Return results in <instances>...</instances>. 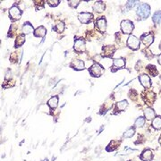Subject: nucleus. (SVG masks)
<instances>
[{"label":"nucleus","mask_w":161,"mask_h":161,"mask_svg":"<svg viewBox=\"0 0 161 161\" xmlns=\"http://www.w3.org/2000/svg\"><path fill=\"white\" fill-rule=\"evenodd\" d=\"M136 14L140 19H147L150 15V7L146 3L140 4L136 9Z\"/></svg>","instance_id":"nucleus-1"},{"label":"nucleus","mask_w":161,"mask_h":161,"mask_svg":"<svg viewBox=\"0 0 161 161\" xmlns=\"http://www.w3.org/2000/svg\"><path fill=\"white\" fill-rule=\"evenodd\" d=\"M134 29L133 23L129 20H124L121 22V30L124 34H131Z\"/></svg>","instance_id":"nucleus-2"},{"label":"nucleus","mask_w":161,"mask_h":161,"mask_svg":"<svg viewBox=\"0 0 161 161\" xmlns=\"http://www.w3.org/2000/svg\"><path fill=\"white\" fill-rule=\"evenodd\" d=\"M104 68L99 64H94L89 68V73L92 77H99L103 74Z\"/></svg>","instance_id":"nucleus-3"},{"label":"nucleus","mask_w":161,"mask_h":161,"mask_svg":"<svg viewBox=\"0 0 161 161\" xmlns=\"http://www.w3.org/2000/svg\"><path fill=\"white\" fill-rule=\"evenodd\" d=\"M140 40L134 35H130L127 39V46L132 50H136L140 48Z\"/></svg>","instance_id":"nucleus-4"},{"label":"nucleus","mask_w":161,"mask_h":161,"mask_svg":"<svg viewBox=\"0 0 161 161\" xmlns=\"http://www.w3.org/2000/svg\"><path fill=\"white\" fill-rule=\"evenodd\" d=\"M9 16H10V20L13 21V22L21 19V16H22L21 9L18 7H16V6L12 7L10 8V10H9Z\"/></svg>","instance_id":"nucleus-5"},{"label":"nucleus","mask_w":161,"mask_h":161,"mask_svg":"<svg viewBox=\"0 0 161 161\" xmlns=\"http://www.w3.org/2000/svg\"><path fill=\"white\" fill-rule=\"evenodd\" d=\"M141 96H142V99H144V102H145L146 104L149 105V106L153 105V103H154L155 100H156V95H155V93H154L153 91H151V90H148V91L146 90V91H144Z\"/></svg>","instance_id":"nucleus-6"},{"label":"nucleus","mask_w":161,"mask_h":161,"mask_svg":"<svg viewBox=\"0 0 161 161\" xmlns=\"http://www.w3.org/2000/svg\"><path fill=\"white\" fill-rule=\"evenodd\" d=\"M74 49L76 52L78 53H82L85 51V40L82 38H80L74 41Z\"/></svg>","instance_id":"nucleus-7"},{"label":"nucleus","mask_w":161,"mask_h":161,"mask_svg":"<svg viewBox=\"0 0 161 161\" xmlns=\"http://www.w3.org/2000/svg\"><path fill=\"white\" fill-rule=\"evenodd\" d=\"M146 47H149V46H150L152 43H153V41H154V34H152V33H145V34H143V35H141V37H140V40Z\"/></svg>","instance_id":"nucleus-8"},{"label":"nucleus","mask_w":161,"mask_h":161,"mask_svg":"<svg viewBox=\"0 0 161 161\" xmlns=\"http://www.w3.org/2000/svg\"><path fill=\"white\" fill-rule=\"evenodd\" d=\"M78 19L82 24H86L93 20V15L90 13H81L78 16Z\"/></svg>","instance_id":"nucleus-9"},{"label":"nucleus","mask_w":161,"mask_h":161,"mask_svg":"<svg viewBox=\"0 0 161 161\" xmlns=\"http://www.w3.org/2000/svg\"><path fill=\"white\" fill-rule=\"evenodd\" d=\"M95 25L96 28L100 32H105L106 29H107V21L105 19V17H100L99 19H97V21L95 22Z\"/></svg>","instance_id":"nucleus-10"},{"label":"nucleus","mask_w":161,"mask_h":161,"mask_svg":"<svg viewBox=\"0 0 161 161\" xmlns=\"http://www.w3.org/2000/svg\"><path fill=\"white\" fill-rule=\"evenodd\" d=\"M139 81L140 82V84L145 88V89H149L151 86V81L150 78L149 77V75L147 74H140L139 76Z\"/></svg>","instance_id":"nucleus-11"},{"label":"nucleus","mask_w":161,"mask_h":161,"mask_svg":"<svg viewBox=\"0 0 161 161\" xmlns=\"http://www.w3.org/2000/svg\"><path fill=\"white\" fill-rule=\"evenodd\" d=\"M115 52V48L114 46H111V45L105 46L102 49V55L105 57H113Z\"/></svg>","instance_id":"nucleus-12"},{"label":"nucleus","mask_w":161,"mask_h":161,"mask_svg":"<svg viewBox=\"0 0 161 161\" xmlns=\"http://www.w3.org/2000/svg\"><path fill=\"white\" fill-rule=\"evenodd\" d=\"M140 158L142 161H151L153 159V153L150 149H146L142 151L140 156Z\"/></svg>","instance_id":"nucleus-13"},{"label":"nucleus","mask_w":161,"mask_h":161,"mask_svg":"<svg viewBox=\"0 0 161 161\" xmlns=\"http://www.w3.org/2000/svg\"><path fill=\"white\" fill-rule=\"evenodd\" d=\"M125 66V60L123 57L115 58L113 60V67L112 68H116V69H121Z\"/></svg>","instance_id":"nucleus-14"},{"label":"nucleus","mask_w":161,"mask_h":161,"mask_svg":"<svg viewBox=\"0 0 161 161\" xmlns=\"http://www.w3.org/2000/svg\"><path fill=\"white\" fill-rule=\"evenodd\" d=\"M70 66L74 70H83L84 69V63L82 60L75 59L71 63Z\"/></svg>","instance_id":"nucleus-15"},{"label":"nucleus","mask_w":161,"mask_h":161,"mask_svg":"<svg viewBox=\"0 0 161 161\" xmlns=\"http://www.w3.org/2000/svg\"><path fill=\"white\" fill-rule=\"evenodd\" d=\"M47 33V30L44 26H40L34 31V36L38 38H43Z\"/></svg>","instance_id":"nucleus-16"},{"label":"nucleus","mask_w":161,"mask_h":161,"mask_svg":"<svg viewBox=\"0 0 161 161\" xmlns=\"http://www.w3.org/2000/svg\"><path fill=\"white\" fill-rule=\"evenodd\" d=\"M93 10L97 13H102L105 10V4L102 1H97L93 5Z\"/></svg>","instance_id":"nucleus-17"},{"label":"nucleus","mask_w":161,"mask_h":161,"mask_svg":"<svg viewBox=\"0 0 161 161\" xmlns=\"http://www.w3.org/2000/svg\"><path fill=\"white\" fill-rule=\"evenodd\" d=\"M144 115H145V118L148 119V120H151L155 117L156 115V113H155V110L151 107H147L144 111Z\"/></svg>","instance_id":"nucleus-18"},{"label":"nucleus","mask_w":161,"mask_h":161,"mask_svg":"<svg viewBox=\"0 0 161 161\" xmlns=\"http://www.w3.org/2000/svg\"><path fill=\"white\" fill-rule=\"evenodd\" d=\"M128 107V102L127 100H122V101H119L115 104V111H124L126 107Z\"/></svg>","instance_id":"nucleus-19"},{"label":"nucleus","mask_w":161,"mask_h":161,"mask_svg":"<svg viewBox=\"0 0 161 161\" xmlns=\"http://www.w3.org/2000/svg\"><path fill=\"white\" fill-rule=\"evenodd\" d=\"M146 71H147V73H148L149 75H151V76H157V75L158 74V71L157 70L156 66L153 65H147Z\"/></svg>","instance_id":"nucleus-20"},{"label":"nucleus","mask_w":161,"mask_h":161,"mask_svg":"<svg viewBox=\"0 0 161 161\" xmlns=\"http://www.w3.org/2000/svg\"><path fill=\"white\" fill-rule=\"evenodd\" d=\"M58 104V97L57 96H54L52 97L49 101H48V105L51 109H56Z\"/></svg>","instance_id":"nucleus-21"},{"label":"nucleus","mask_w":161,"mask_h":161,"mask_svg":"<svg viewBox=\"0 0 161 161\" xmlns=\"http://www.w3.org/2000/svg\"><path fill=\"white\" fill-rule=\"evenodd\" d=\"M25 42V35L23 33V34H20L17 36L16 40H15V48H19L21 47L22 45H24V43Z\"/></svg>","instance_id":"nucleus-22"},{"label":"nucleus","mask_w":161,"mask_h":161,"mask_svg":"<svg viewBox=\"0 0 161 161\" xmlns=\"http://www.w3.org/2000/svg\"><path fill=\"white\" fill-rule=\"evenodd\" d=\"M31 32H33V26L30 23H25L23 27V33L25 35V34H29Z\"/></svg>","instance_id":"nucleus-23"},{"label":"nucleus","mask_w":161,"mask_h":161,"mask_svg":"<svg viewBox=\"0 0 161 161\" xmlns=\"http://www.w3.org/2000/svg\"><path fill=\"white\" fill-rule=\"evenodd\" d=\"M152 126L156 130H160L161 129V116L157 115L154 118L152 121Z\"/></svg>","instance_id":"nucleus-24"},{"label":"nucleus","mask_w":161,"mask_h":161,"mask_svg":"<svg viewBox=\"0 0 161 161\" xmlns=\"http://www.w3.org/2000/svg\"><path fill=\"white\" fill-rule=\"evenodd\" d=\"M152 21L155 24H159L161 23V11H157L152 16Z\"/></svg>","instance_id":"nucleus-25"},{"label":"nucleus","mask_w":161,"mask_h":161,"mask_svg":"<svg viewBox=\"0 0 161 161\" xmlns=\"http://www.w3.org/2000/svg\"><path fill=\"white\" fill-rule=\"evenodd\" d=\"M145 117H143V116H140V117H138L137 119H136V121H135V123H134V127H136V128H140V127H142L144 124H145Z\"/></svg>","instance_id":"nucleus-26"},{"label":"nucleus","mask_w":161,"mask_h":161,"mask_svg":"<svg viewBox=\"0 0 161 161\" xmlns=\"http://www.w3.org/2000/svg\"><path fill=\"white\" fill-rule=\"evenodd\" d=\"M64 30H65V24H64V23H58L54 28H53V31H55V32H57V33H61V32H64Z\"/></svg>","instance_id":"nucleus-27"},{"label":"nucleus","mask_w":161,"mask_h":161,"mask_svg":"<svg viewBox=\"0 0 161 161\" xmlns=\"http://www.w3.org/2000/svg\"><path fill=\"white\" fill-rule=\"evenodd\" d=\"M134 132H135V130L134 128H129L124 133V138H132L133 135H134Z\"/></svg>","instance_id":"nucleus-28"},{"label":"nucleus","mask_w":161,"mask_h":161,"mask_svg":"<svg viewBox=\"0 0 161 161\" xmlns=\"http://www.w3.org/2000/svg\"><path fill=\"white\" fill-rule=\"evenodd\" d=\"M110 147H112V148L109 149V151H113L114 149H115L118 147V142H117V141H115V140L111 141V142L109 143V145L107 146V148H110Z\"/></svg>","instance_id":"nucleus-29"},{"label":"nucleus","mask_w":161,"mask_h":161,"mask_svg":"<svg viewBox=\"0 0 161 161\" xmlns=\"http://www.w3.org/2000/svg\"><path fill=\"white\" fill-rule=\"evenodd\" d=\"M10 61H11L12 63H16V62L18 61V56H17V53H16V52L13 53V54L10 56Z\"/></svg>","instance_id":"nucleus-30"},{"label":"nucleus","mask_w":161,"mask_h":161,"mask_svg":"<svg viewBox=\"0 0 161 161\" xmlns=\"http://www.w3.org/2000/svg\"><path fill=\"white\" fill-rule=\"evenodd\" d=\"M138 3V1H128L127 2V4H126V7L128 8V9H131V8H132L133 7H135V5Z\"/></svg>","instance_id":"nucleus-31"},{"label":"nucleus","mask_w":161,"mask_h":161,"mask_svg":"<svg viewBox=\"0 0 161 161\" xmlns=\"http://www.w3.org/2000/svg\"><path fill=\"white\" fill-rule=\"evenodd\" d=\"M80 1H68V5L72 7H77Z\"/></svg>","instance_id":"nucleus-32"},{"label":"nucleus","mask_w":161,"mask_h":161,"mask_svg":"<svg viewBox=\"0 0 161 161\" xmlns=\"http://www.w3.org/2000/svg\"><path fill=\"white\" fill-rule=\"evenodd\" d=\"M47 3L50 6V7H57L59 3H60V1H50V0H49V1H47Z\"/></svg>","instance_id":"nucleus-33"},{"label":"nucleus","mask_w":161,"mask_h":161,"mask_svg":"<svg viewBox=\"0 0 161 161\" xmlns=\"http://www.w3.org/2000/svg\"><path fill=\"white\" fill-rule=\"evenodd\" d=\"M157 61H158V64H159V65H161V55L158 57V59H157Z\"/></svg>","instance_id":"nucleus-34"},{"label":"nucleus","mask_w":161,"mask_h":161,"mask_svg":"<svg viewBox=\"0 0 161 161\" xmlns=\"http://www.w3.org/2000/svg\"><path fill=\"white\" fill-rule=\"evenodd\" d=\"M159 143H160V145H161V135H160V137H159Z\"/></svg>","instance_id":"nucleus-35"},{"label":"nucleus","mask_w":161,"mask_h":161,"mask_svg":"<svg viewBox=\"0 0 161 161\" xmlns=\"http://www.w3.org/2000/svg\"><path fill=\"white\" fill-rule=\"evenodd\" d=\"M159 49H161V42H160V45H159Z\"/></svg>","instance_id":"nucleus-36"},{"label":"nucleus","mask_w":161,"mask_h":161,"mask_svg":"<svg viewBox=\"0 0 161 161\" xmlns=\"http://www.w3.org/2000/svg\"><path fill=\"white\" fill-rule=\"evenodd\" d=\"M128 161H132V160H128Z\"/></svg>","instance_id":"nucleus-37"}]
</instances>
